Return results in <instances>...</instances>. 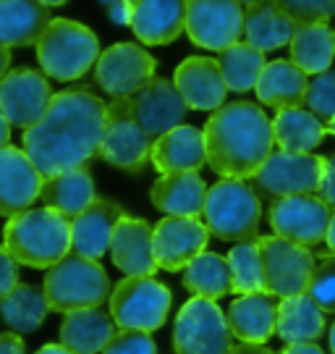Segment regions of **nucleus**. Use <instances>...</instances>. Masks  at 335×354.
<instances>
[{
	"label": "nucleus",
	"mask_w": 335,
	"mask_h": 354,
	"mask_svg": "<svg viewBox=\"0 0 335 354\" xmlns=\"http://www.w3.org/2000/svg\"><path fill=\"white\" fill-rule=\"evenodd\" d=\"M108 102L92 89H63L52 95L48 111L24 131V152L45 178L74 171L99 152Z\"/></svg>",
	"instance_id": "obj_1"
},
{
	"label": "nucleus",
	"mask_w": 335,
	"mask_h": 354,
	"mask_svg": "<svg viewBox=\"0 0 335 354\" xmlns=\"http://www.w3.org/2000/svg\"><path fill=\"white\" fill-rule=\"evenodd\" d=\"M202 134L207 165L220 178H254L273 155V121L257 102L238 100L218 108Z\"/></svg>",
	"instance_id": "obj_2"
},
{
	"label": "nucleus",
	"mask_w": 335,
	"mask_h": 354,
	"mask_svg": "<svg viewBox=\"0 0 335 354\" xmlns=\"http://www.w3.org/2000/svg\"><path fill=\"white\" fill-rule=\"evenodd\" d=\"M3 247L19 266L52 268L71 252V221L52 207H29L8 218Z\"/></svg>",
	"instance_id": "obj_3"
},
{
	"label": "nucleus",
	"mask_w": 335,
	"mask_h": 354,
	"mask_svg": "<svg viewBox=\"0 0 335 354\" xmlns=\"http://www.w3.org/2000/svg\"><path fill=\"white\" fill-rule=\"evenodd\" d=\"M202 215L212 236L236 244L251 241L262 221L260 194L241 178H220L207 189Z\"/></svg>",
	"instance_id": "obj_4"
},
{
	"label": "nucleus",
	"mask_w": 335,
	"mask_h": 354,
	"mask_svg": "<svg viewBox=\"0 0 335 354\" xmlns=\"http://www.w3.org/2000/svg\"><path fill=\"white\" fill-rule=\"evenodd\" d=\"M99 58V39L89 26L71 19H52L37 42V61L45 76L74 82L87 74Z\"/></svg>",
	"instance_id": "obj_5"
},
{
	"label": "nucleus",
	"mask_w": 335,
	"mask_h": 354,
	"mask_svg": "<svg viewBox=\"0 0 335 354\" xmlns=\"http://www.w3.org/2000/svg\"><path fill=\"white\" fill-rule=\"evenodd\" d=\"M45 297L50 310L55 313H74L99 307L111 299V279L99 260H89L82 254H66L61 263L48 270L45 276Z\"/></svg>",
	"instance_id": "obj_6"
},
{
	"label": "nucleus",
	"mask_w": 335,
	"mask_h": 354,
	"mask_svg": "<svg viewBox=\"0 0 335 354\" xmlns=\"http://www.w3.org/2000/svg\"><path fill=\"white\" fill-rule=\"evenodd\" d=\"M111 315L121 330L162 328L171 310V289L152 276H126L111 291Z\"/></svg>",
	"instance_id": "obj_7"
},
{
	"label": "nucleus",
	"mask_w": 335,
	"mask_h": 354,
	"mask_svg": "<svg viewBox=\"0 0 335 354\" xmlns=\"http://www.w3.org/2000/svg\"><path fill=\"white\" fill-rule=\"evenodd\" d=\"M233 333L228 328L225 313L218 302L204 297H191L173 323L175 354H231Z\"/></svg>",
	"instance_id": "obj_8"
},
{
	"label": "nucleus",
	"mask_w": 335,
	"mask_h": 354,
	"mask_svg": "<svg viewBox=\"0 0 335 354\" xmlns=\"http://www.w3.org/2000/svg\"><path fill=\"white\" fill-rule=\"evenodd\" d=\"M97 155L108 165L126 171V174H142L144 165L149 163L152 140L147 137V131L139 127L128 97H113L108 102L105 134H102Z\"/></svg>",
	"instance_id": "obj_9"
},
{
	"label": "nucleus",
	"mask_w": 335,
	"mask_h": 354,
	"mask_svg": "<svg viewBox=\"0 0 335 354\" xmlns=\"http://www.w3.org/2000/svg\"><path fill=\"white\" fill-rule=\"evenodd\" d=\"M260 254H262V273H265V291L270 297H296L304 294L309 286V279L314 273V254L280 236H262Z\"/></svg>",
	"instance_id": "obj_10"
},
{
	"label": "nucleus",
	"mask_w": 335,
	"mask_h": 354,
	"mask_svg": "<svg viewBox=\"0 0 335 354\" xmlns=\"http://www.w3.org/2000/svg\"><path fill=\"white\" fill-rule=\"evenodd\" d=\"M325 158L312 152L273 150L265 160L257 176L251 178L254 187L267 197H294V194H317L323 181Z\"/></svg>",
	"instance_id": "obj_11"
},
{
	"label": "nucleus",
	"mask_w": 335,
	"mask_h": 354,
	"mask_svg": "<svg viewBox=\"0 0 335 354\" xmlns=\"http://www.w3.org/2000/svg\"><path fill=\"white\" fill-rule=\"evenodd\" d=\"M333 207L325 205L317 194H294L280 197L270 207V226L275 236L288 239L301 247H314L325 241L333 221Z\"/></svg>",
	"instance_id": "obj_12"
},
{
	"label": "nucleus",
	"mask_w": 335,
	"mask_h": 354,
	"mask_svg": "<svg viewBox=\"0 0 335 354\" xmlns=\"http://www.w3.org/2000/svg\"><path fill=\"white\" fill-rule=\"evenodd\" d=\"M244 13L238 0H186V35L199 48L220 53L241 39Z\"/></svg>",
	"instance_id": "obj_13"
},
{
	"label": "nucleus",
	"mask_w": 335,
	"mask_h": 354,
	"mask_svg": "<svg viewBox=\"0 0 335 354\" xmlns=\"http://www.w3.org/2000/svg\"><path fill=\"white\" fill-rule=\"evenodd\" d=\"M155 58L137 42H118L99 53L95 82L111 97H131L155 79Z\"/></svg>",
	"instance_id": "obj_14"
},
{
	"label": "nucleus",
	"mask_w": 335,
	"mask_h": 354,
	"mask_svg": "<svg viewBox=\"0 0 335 354\" xmlns=\"http://www.w3.org/2000/svg\"><path fill=\"white\" fill-rule=\"evenodd\" d=\"M52 89L45 74L35 68H11L0 79V113L16 129L35 127L45 115Z\"/></svg>",
	"instance_id": "obj_15"
},
{
	"label": "nucleus",
	"mask_w": 335,
	"mask_h": 354,
	"mask_svg": "<svg viewBox=\"0 0 335 354\" xmlns=\"http://www.w3.org/2000/svg\"><path fill=\"white\" fill-rule=\"evenodd\" d=\"M207 239H210V231L199 218H178V215L162 218L152 234L157 268L171 273L184 270L191 260H197L204 252Z\"/></svg>",
	"instance_id": "obj_16"
},
{
	"label": "nucleus",
	"mask_w": 335,
	"mask_h": 354,
	"mask_svg": "<svg viewBox=\"0 0 335 354\" xmlns=\"http://www.w3.org/2000/svg\"><path fill=\"white\" fill-rule=\"evenodd\" d=\"M45 176L24 150L6 145L0 147V218H13L32 207L42 194Z\"/></svg>",
	"instance_id": "obj_17"
},
{
	"label": "nucleus",
	"mask_w": 335,
	"mask_h": 354,
	"mask_svg": "<svg viewBox=\"0 0 335 354\" xmlns=\"http://www.w3.org/2000/svg\"><path fill=\"white\" fill-rule=\"evenodd\" d=\"M128 102H131V111L137 115L139 127L147 131V137L152 142L160 140L171 129L181 127V121L186 118L189 111V105L184 102L173 82L162 79V76L152 79L147 87H142L137 95H131Z\"/></svg>",
	"instance_id": "obj_18"
},
{
	"label": "nucleus",
	"mask_w": 335,
	"mask_h": 354,
	"mask_svg": "<svg viewBox=\"0 0 335 354\" xmlns=\"http://www.w3.org/2000/svg\"><path fill=\"white\" fill-rule=\"evenodd\" d=\"M173 84L181 92L189 111H218L225 105V79L220 64L215 58L191 55L178 64L173 74Z\"/></svg>",
	"instance_id": "obj_19"
},
{
	"label": "nucleus",
	"mask_w": 335,
	"mask_h": 354,
	"mask_svg": "<svg viewBox=\"0 0 335 354\" xmlns=\"http://www.w3.org/2000/svg\"><path fill=\"white\" fill-rule=\"evenodd\" d=\"M152 234L155 228L142 218L124 215L111 241V257L118 270H124L126 276H152L157 270L155 260V247H152Z\"/></svg>",
	"instance_id": "obj_20"
},
{
	"label": "nucleus",
	"mask_w": 335,
	"mask_h": 354,
	"mask_svg": "<svg viewBox=\"0 0 335 354\" xmlns=\"http://www.w3.org/2000/svg\"><path fill=\"white\" fill-rule=\"evenodd\" d=\"M131 29L142 45H171L186 29V0H137Z\"/></svg>",
	"instance_id": "obj_21"
},
{
	"label": "nucleus",
	"mask_w": 335,
	"mask_h": 354,
	"mask_svg": "<svg viewBox=\"0 0 335 354\" xmlns=\"http://www.w3.org/2000/svg\"><path fill=\"white\" fill-rule=\"evenodd\" d=\"M124 218L121 205L113 200H95L84 213L71 221V250L82 257L99 260L111 250L115 223Z\"/></svg>",
	"instance_id": "obj_22"
},
{
	"label": "nucleus",
	"mask_w": 335,
	"mask_h": 354,
	"mask_svg": "<svg viewBox=\"0 0 335 354\" xmlns=\"http://www.w3.org/2000/svg\"><path fill=\"white\" fill-rule=\"evenodd\" d=\"M207 184L199 176V171H178V174H162L149 192L152 205L165 215L178 218H199L207 200Z\"/></svg>",
	"instance_id": "obj_23"
},
{
	"label": "nucleus",
	"mask_w": 335,
	"mask_h": 354,
	"mask_svg": "<svg viewBox=\"0 0 335 354\" xmlns=\"http://www.w3.org/2000/svg\"><path fill=\"white\" fill-rule=\"evenodd\" d=\"M228 328L244 344H267L275 336V320H278V304L270 294H238L231 302L228 313Z\"/></svg>",
	"instance_id": "obj_24"
},
{
	"label": "nucleus",
	"mask_w": 335,
	"mask_h": 354,
	"mask_svg": "<svg viewBox=\"0 0 335 354\" xmlns=\"http://www.w3.org/2000/svg\"><path fill=\"white\" fill-rule=\"evenodd\" d=\"M152 165L160 174H178V171H199L207 163V147H204V134L197 127L171 129L160 140L152 142Z\"/></svg>",
	"instance_id": "obj_25"
},
{
	"label": "nucleus",
	"mask_w": 335,
	"mask_h": 354,
	"mask_svg": "<svg viewBox=\"0 0 335 354\" xmlns=\"http://www.w3.org/2000/svg\"><path fill=\"white\" fill-rule=\"evenodd\" d=\"M50 21V8L37 0H0V45L8 50L37 45Z\"/></svg>",
	"instance_id": "obj_26"
},
{
	"label": "nucleus",
	"mask_w": 335,
	"mask_h": 354,
	"mask_svg": "<svg viewBox=\"0 0 335 354\" xmlns=\"http://www.w3.org/2000/svg\"><path fill=\"white\" fill-rule=\"evenodd\" d=\"M118 326L111 313L89 307V310H74L66 313L61 323V344L74 354H102V349L111 344L118 333Z\"/></svg>",
	"instance_id": "obj_27"
},
{
	"label": "nucleus",
	"mask_w": 335,
	"mask_h": 354,
	"mask_svg": "<svg viewBox=\"0 0 335 354\" xmlns=\"http://www.w3.org/2000/svg\"><path fill=\"white\" fill-rule=\"evenodd\" d=\"M296 32V21L288 16L278 0H260L249 6L244 13V35L257 50L270 53L283 45H291Z\"/></svg>",
	"instance_id": "obj_28"
},
{
	"label": "nucleus",
	"mask_w": 335,
	"mask_h": 354,
	"mask_svg": "<svg viewBox=\"0 0 335 354\" xmlns=\"http://www.w3.org/2000/svg\"><path fill=\"white\" fill-rule=\"evenodd\" d=\"M257 97L262 105L270 108H296L307 100L309 79L294 61H273L262 68L260 82H257Z\"/></svg>",
	"instance_id": "obj_29"
},
{
	"label": "nucleus",
	"mask_w": 335,
	"mask_h": 354,
	"mask_svg": "<svg viewBox=\"0 0 335 354\" xmlns=\"http://www.w3.org/2000/svg\"><path fill=\"white\" fill-rule=\"evenodd\" d=\"M39 200L45 207H52L55 213L66 215L68 221H74L79 213H84L89 205L95 203V178L87 168H74L52 178H45V187Z\"/></svg>",
	"instance_id": "obj_30"
},
{
	"label": "nucleus",
	"mask_w": 335,
	"mask_h": 354,
	"mask_svg": "<svg viewBox=\"0 0 335 354\" xmlns=\"http://www.w3.org/2000/svg\"><path fill=\"white\" fill-rule=\"evenodd\" d=\"M275 333L286 344L314 342L325 333V313L307 291L296 297H286L278 304Z\"/></svg>",
	"instance_id": "obj_31"
},
{
	"label": "nucleus",
	"mask_w": 335,
	"mask_h": 354,
	"mask_svg": "<svg viewBox=\"0 0 335 354\" xmlns=\"http://www.w3.org/2000/svg\"><path fill=\"white\" fill-rule=\"evenodd\" d=\"M327 127L309 108H280L273 118V137L280 150L312 152L325 140Z\"/></svg>",
	"instance_id": "obj_32"
},
{
	"label": "nucleus",
	"mask_w": 335,
	"mask_h": 354,
	"mask_svg": "<svg viewBox=\"0 0 335 354\" xmlns=\"http://www.w3.org/2000/svg\"><path fill=\"white\" fill-rule=\"evenodd\" d=\"M291 61L304 74H323L330 68L335 58V32L327 26V21H312L298 24L291 39Z\"/></svg>",
	"instance_id": "obj_33"
},
{
	"label": "nucleus",
	"mask_w": 335,
	"mask_h": 354,
	"mask_svg": "<svg viewBox=\"0 0 335 354\" xmlns=\"http://www.w3.org/2000/svg\"><path fill=\"white\" fill-rule=\"evenodd\" d=\"M50 313L45 291L35 289L29 283H19L16 289L0 299V320L16 333L37 330Z\"/></svg>",
	"instance_id": "obj_34"
},
{
	"label": "nucleus",
	"mask_w": 335,
	"mask_h": 354,
	"mask_svg": "<svg viewBox=\"0 0 335 354\" xmlns=\"http://www.w3.org/2000/svg\"><path fill=\"white\" fill-rule=\"evenodd\" d=\"M184 286H186L194 297H204V299H223L231 291V266L228 257L218 252H202L197 260H191L184 268Z\"/></svg>",
	"instance_id": "obj_35"
},
{
	"label": "nucleus",
	"mask_w": 335,
	"mask_h": 354,
	"mask_svg": "<svg viewBox=\"0 0 335 354\" xmlns=\"http://www.w3.org/2000/svg\"><path fill=\"white\" fill-rule=\"evenodd\" d=\"M218 64H220V71H223L225 87L231 89V92L244 95V92L257 87L262 68L267 66V61H265V53L257 50L254 45L236 42V45L220 50Z\"/></svg>",
	"instance_id": "obj_36"
},
{
	"label": "nucleus",
	"mask_w": 335,
	"mask_h": 354,
	"mask_svg": "<svg viewBox=\"0 0 335 354\" xmlns=\"http://www.w3.org/2000/svg\"><path fill=\"white\" fill-rule=\"evenodd\" d=\"M228 266H231V291L233 294H260V291H265V273H262V254L257 239L236 244L228 252Z\"/></svg>",
	"instance_id": "obj_37"
},
{
	"label": "nucleus",
	"mask_w": 335,
	"mask_h": 354,
	"mask_svg": "<svg viewBox=\"0 0 335 354\" xmlns=\"http://www.w3.org/2000/svg\"><path fill=\"white\" fill-rule=\"evenodd\" d=\"M307 108L323 124L335 118V71H323L309 82L307 89Z\"/></svg>",
	"instance_id": "obj_38"
},
{
	"label": "nucleus",
	"mask_w": 335,
	"mask_h": 354,
	"mask_svg": "<svg viewBox=\"0 0 335 354\" xmlns=\"http://www.w3.org/2000/svg\"><path fill=\"white\" fill-rule=\"evenodd\" d=\"M307 294L317 302V307H320L323 313L335 315V254L333 257H323V260L314 266V273H312V279H309Z\"/></svg>",
	"instance_id": "obj_39"
},
{
	"label": "nucleus",
	"mask_w": 335,
	"mask_h": 354,
	"mask_svg": "<svg viewBox=\"0 0 335 354\" xmlns=\"http://www.w3.org/2000/svg\"><path fill=\"white\" fill-rule=\"evenodd\" d=\"M280 8L298 24L327 21L335 16V0H278Z\"/></svg>",
	"instance_id": "obj_40"
},
{
	"label": "nucleus",
	"mask_w": 335,
	"mask_h": 354,
	"mask_svg": "<svg viewBox=\"0 0 335 354\" xmlns=\"http://www.w3.org/2000/svg\"><path fill=\"white\" fill-rule=\"evenodd\" d=\"M102 354H157V346L147 330H118Z\"/></svg>",
	"instance_id": "obj_41"
},
{
	"label": "nucleus",
	"mask_w": 335,
	"mask_h": 354,
	"mask_svg": "<svg viewBox=\"0 0 335 354\" xmlns=\"http://www.w3.org/2000/svg\"><path fill=\"white\" fill-rule=\"evenodd\" d=\"M16 286H19V263L6 247H0V299L8 297Z\"/></svg>",
	"instance_id": "obj_42"
},
{
	"label": "nucleus",
	"mask_w": 335,
	"mask_h": 354,
	"mask_svg": "<svg viewBox=\"0 0 335 354\" xmlns=\"http://www.w3.org/2000/svg\"><path fill=\"white\" fill-rule=\"evenodd\" d=\"M317 197L325 200V205H330L335 210V152L330 158H325V171L323 181H320V189H317Z\"/></svg>",
	"instance_id": "obj_43"
},
{
	"label": "nucleus",
	"mask_w": 335,
	"mask_h": 354,
	"mask_svg": "<svg viewBox=\"0 0 335 354\" xmlns=\"http://www.w3.org/2000/svg\"><path fill=\"white\" fill-rule=\"evenodd\" d=\"M0 354H26L19 333H0Z\"/></svg>",
	"instance_id": "obj_44"
},
{
	"label": "nucleus",
	"mask_w": 335,
	"mask_h": 354,
	"mask_svg": "<svg viewBox=\"0 0 335 354\" xmlns=\"http://www.w3.org/2000/svg\"><path fill=\"white\" fill-rule=\"evenodd\" d=\"M280 354H325V352L317 346V344L307 342V344H288Z\"/></svg>",
	"instance_id": "obj_45"
},
{
	"label": "nucleus",
	"mask_w": 335,
	"mask_h": 354,
	"mask_svg": "<svg viewBox=\"0 0 335 354\" xmlns=\"http://www.w3.org/2000/svg\"><path fill=\"white\" fill-rule=\"evenodd\" d=\"M231 354H275L273 349H267L265 344H244L238 342L236 346H233V352Z\"/></svg>",
	"instance_id": "obj_46"
},
{
	"label": "nucleus",
	"mask_w": 335,
	"mask_h": 354,
	"mask_svg": "<svg viewBox=\"0 0 335 354\" xmlns=\"http://www.w3.org/2000/svg\"><path fill=\"white\" fill-rule=\"evenodd\" d=\"M11 71V50L6 45H0V79Z\"/></svg>",
	"instance_id": "obj_47"
},
{
	"label": "nucleus",
	"mask_w": 335,
	"mask_h": 354,
	"mask_svg": "<svg viewBox=\"0 0 335 354\" xmlns=\"http://www.w3.org/2000/svg\"><path fill=\"white\" fill-rule=\"evenodd\" d=\"M6 145H11V124L0 113V147H6Z\"/></svg>",
	"instance_id": "obj_48"
},
{
	"label": "nucleus",
	"mask_w": 335,
	"mask_h": 354,
	"mask_svg": "<svg viewBox=\"0 0 335 354\" xmlns=\"http://www.w3.org/2000/svg\"><path fill=\"white\" fill-rule=\"evenodd\" d=\"M35 354H74V352H71V349H66L63 344H45V346Z\"/></svg>",
	"instance_id": "obj_49"
},
{
	"label": "nucleus",
	"mask_w": 335,
	"mask_h": 354,
	"mask_svg": "<svg viewBox=\"0 0 335 354\" xmlns=\"http://www.w3.org/2000/svg\"><path fill=\"white\" fill-rule=\"evenodd\" d=\"M325 241H327V250L335 254V213H333V221H330V228H327V236H325Z\"/></svg>",
	"instance_id": "obj_50"
},
{
	"label": "nucleus",
	"mask_w": 335,
	"mask_h": 354,
	"mask_svg": "<svg viewBox=\"0 0 335 354\" xmlns=\"http://www.w3.org/2000/svg\"><path fill=\"white\" fill-rule=\"evenodd\" d=\"M327 342H330V352L335 354V320L330 323V330H327Z\"/></svg>",
	"instance_id": "obj_51"
},
{
	"label": "nucleus",
	"mask_w": 335,
	"mask_h": 354,
	"mask_svg": "<svg viewBox=\"0 0 335 354\" xmlns=\"http://www.w3.org/2000/svg\"><path fill=\"white\" fill-rule=\"evenodd\" d=\"M37 3H42V6H48V8H55V6H63L66 0H37Z\"/></svg>",
	"instance_id": "obj_52"
},
{
	"label": "nucleus",
	"mask_w": 335,
	"mask_h": 354,
	"mask_svg": "<svg viewBox=\"0 0 335 354\" xmlns=\"http://www.w3.org/2000/svg\"><path fill=\"white\" fill-rule=\"evenodd\" d=\"M325 127H327V134H333V137H335V118H333V121H327Z\"/></svg>",
	"instance_id": "obj_53"
},
{
	"label": "nucleus",
	"mask_w": 335,
	"mask_h": 354,
	"mask_svg": "<svg viewBox=\"0 0 335 354\" xmlns=\"http://www.w3.org/2000/svg\"><path fill=\"white\" fill-rule=\"evenodd\" d=\"M238 3H241V6H247V8H249V6H254V3H260V0H238Z\"/></svg>",
	"instance_id": "obj_54"
}]
</instances>
